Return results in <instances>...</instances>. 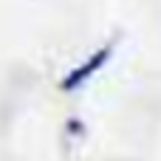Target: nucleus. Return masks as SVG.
<instances>
[{"label": "nucleus", "instance_id": "obj_1", "mask_svg": "<svg viewBox=\"0 0 161 161\" xmlns=\"http://www.w3.org/2000/svg\"><path fill=\"white\" fill-rule=\"evenodd\" d=\"M110 51H113L110 45H108V48H99V51H96V54H93L88 62H82L79 68H74V71H71V74L62 79V91H76L79 85H85V82H88V79H91V76H93V74H96V71H99V68L108 62Z\"/></svg>", "mask_w": 161, "mask_h": 161}]
</instances>
